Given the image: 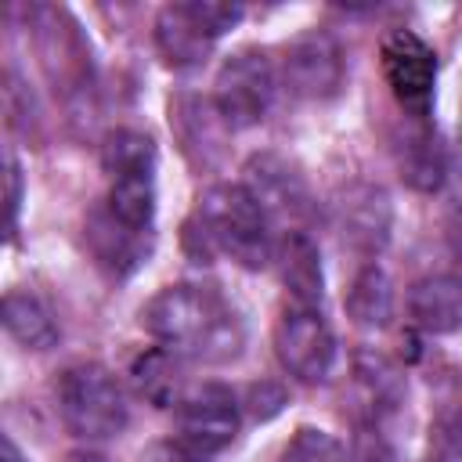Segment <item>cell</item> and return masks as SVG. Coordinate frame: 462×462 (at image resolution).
Here are the masks:
<instances>
[{"mask_svg": "<svg viewBox=\"0 0 462 462\" xmlns=\"http://www.w3.org/2000/svg\"><path fill=\"white\" fill-rule=\"evenodd\" d=\"M83 242H87L94 263L105 267L112 278L134 274V271L144 263L148 249H152V235H141V231L126 227L123 220H116L105 202H97V206L87 213Z\"/></svg>", "mask_w": 462, "mask_h": 462, "instance_id": "cell-15", "label": "cell"}, {"mask_svg": "<svg viewBox=\"0 0 462 462\" xmlns=\"http://www.w3.org/2000/svg\"><path fill=\"white\" fill-rule=\"evenodd\" d=\"M404 314L426 336L462 332V267L415 278L404 292Z\"/></svg>", "mask_w": 462, "mask_h": 462, "instance_id": "cell-14", "label": "cell"}, {"mask_svg": "<svg viewBox=\"0 0 462 462\" xmlns=\"http://www.w3.org/2000/svg\"><path fill=\"white\" fill-rule=\"evenodd\" d=\"M282 90V69L263 47H238L224 58L213 79V105L227 130H249L260 126Z\"/></svg>", "mask_w": 462, "mask_h": 462, "instance_id": "cell-5", "label": "cell"}, {"mask_svg": "<svg viewBox=\"0 0 462 462\" xmlns=\"http://www.w3.org/2000/svg\"><path fill=\"white\" fill-rule=\"evenodd\" d=\"M4 332L22 350H51L61 339V328H58L51 307L29 289L4 292Z\"/></svg>", "mask_w": 462, "mask_h": 462, "instance_id": "cell-18", "label": "cell"}, {"mask_svg": "<svg viewBox=\"0 0 462 462\" xmlns=\"http://www.w3.org/2000/svg\"><path fill=\"white\" fill-rule=\"evenodd\" d=\"M401 170H404L408 184L419 188V191H437L444 184V152H440L437 137L426 126H419V130H411L404 137V144H401Z\"/></svg>", "mask_w": 462, "mask_h": 462, "instance_id": "cell-21", "label": "cell"}, {"mask_svg": "<svg viewBox=\"0 0 462 462\" xmlns=\"http://www.w3.org/2000/svg\"><path fill=\"white\" fill-rule=\"evenodd\" d=\"M170 123L177 126L184 152H188V155L199 152L202 162L213 159V152L220 148L217 141H220V134L227 130V123L220 119L217 105H213V101H202V97H191V94L170 101Z\"/></svg>", "mask_w": 462, "mask_h": 462, "instance_id": "cell-19", "label": "cell"}, {"mask_svg": "<svg viewBox=\"0 0 462 462\" xmlns=\"http://www.w3.org/2000/svg\"><path fill=\"white\" fill-rule=\"evenodd\" d=\"M130 375H134L137 393L148 397V401L159 404V408H173V404L184 397L180 357L170 354V350H162V346H155V350H148L144 357H137L134 368H130Z\"/></svg>", "mask_w": 462, "mask_h": 462, "instance_id": "cell-20", "label": "cell"}, {"mask_svg": "<svg viewBox=\"0 0 462 462\" xmlns=\"http://www.w3.org/2000/svg\"><path fill=\"white\" fill-rule=\"evenodd\" d=\"M173 426L177 444L195 455H217L231 448V440L242 430V404L224 383H202L188 386L184 397L173 404Z\"/></svg>", "mask_w": 462, "mask_h": 462, "instance_id": "cell-9", "label": "cell"}, {"mask_svg": "<svg viewBox=\"0 0 462 462\" xmlns=\"http://www.w3.org/2000/svg\"><path fill=\"white\" fill-rule=\"evenodd\" d=\"M141 328L155 346L206 365H227L245 346V321L238 307L206 282L162 285L141 307Z\"/></svg>", "mask_w": 462, "mask_h": 462, "instance_id": "cell-1", "label": "cell"}, {"mask_svg": "<svg viewBox=\"0 0 462 462\" xmlns=\"http://www.w3.org/2000/svg\"><path fill=\"white\" fill-rule=\"evenodd\" d=\"M32 29H36V47L43 54V69L54 79V90L72 101H87L94 90L90 79V54L79 36V25L61 11V7H32Z\"/></svg>", "mask_w": 462, "mask_h": 462, "instance_id": "cell-10", "label": "cell"}, {"mask_svg": "<svg viewBox=\"0 0 462 462\" xmlns=\"http://www.w3.org/2000/svg\"><path fill=\"white\" fill-rule=\"evenodd\" d=\"M18 209H22V166L7 159V235L18 227Z\"/></svg>", "mask_w": 462, "mask_h": 462, "instance_id": "cell-24", "label": "cell"}, {"mask_svg": "<svg viewBox=\"0 0 462 462\" xmlns=\"http://www.w3.org/2000/svg\"><path fill=\"white\" fill-rule=\"evenodd\" d=\"M336 231L365 260H379L393 231V202L379 184H350L336 199Z\"/></svg>", "mask_w": 462, "mask_h": 462, "instance_id": "cell-13", "label": "cell"}, {"mask_svg": "<svg viewBox=\"0 0 462 462\" xmlns=\"http://www.w3.org/2000/svg\"><path fill=\"white\" fill-rule=\"evenodd\" d=\"M343 307L361 328H386L393 318V282L379 260H361L350 274Z\"/></svg>", "mask_w": 462, "mask_h": 462, "instance_id": "cell-17", "label": "cell"}, {"mask_svg": "<svg viewBox=\"0 0 462 462\" xmlns=\"http://www.w3.org/2000/svg\"><path fill=\"white\" fill-rule=\"evenodd\" d=\"M274 260L282 267V282L289 289V300L321 307V256L307 231H278Z\"/></svg>", "mask_w": 462, "mask_h": 462, "instance_id": "cell-16", "label": "cell"}, {"mask_svg": "<svg viewBox=\"0 0 462 462\" xmlns=\"http://www.w3.org/2000/svg\"><path fill=\"white\" fill-rule=\"evenodd\" d=\"M430 462H462V419L444 415L430 433Z\"/></svg>", "mask_w": 462, "mask_h": 462, "instance_id": "cell-23", "label": "cell"}, {"mask_svg": "<svg viewBox=\"0 0 462 462\" xmlns=\"http://www.w3.org/2000/svg\"><path fill=\"white\" fill-rule=\"evenodd\" d=\"M0 462H32V458H25L22 448H18L11 437H4V455H0Z\"/></svg>", "mask_w": 462, "mask_h": 462, "instance_id": "cell-27", "label": "cell"}, {"mask_svg": "<svg viewBox=\"0 0 462 462\" xmlns=\"http://www.w3.org/2000/svg\"><path fill=\"white\" fill-rule=\"evenodd\" d=\"M72 462H112V458H105V455H94V451H83V455H76Z\"/></svg>", "mask_w": 462, "mask_h": 462, "instance_id": "cell-28", "label": "cell"}, {"mask_svg": "<svg viewBox=\"0 0 462 462\" xmlns=\"http://www.w3.org/2000/svg\"><path fill=\"white\" fill-rule=\"evenodd\" d=\"M448 242H451V253L462 260V202L448 217Z\"/></svg>", "mask_w": 462, "mask_h": 462, "instance_id": "cell-25", "label": "cell"}, {"mask_svg": "<svg viewBox=\"0 0 462 462\" xmlns=\"http://www.w3.org/2000/svg\"><path fill=\"white\" fill-rule=\"evenodd\" d=\"M379 61H383V79H386L393 101L411 119H426L433 108V94H437L433 47L422 36H415L411 29H393L379 47Z\"/></svg>", "mask_w": 462, "mask_h": 462, "instance_id": "cell-11", "label": "cell"}, {"mask_svg": "<svg viewBox=\"0 0 462 462\" xmlns=\"http://www.w3.org/2000/svg\"><path fill=\"white\" fill-rule=\"evenodd\" d=\"M242 188L267 213L274 231H307L303 224L314 213V195L307 173L278 152H256L242 166Z\"/></svg>", "mask_w": 462, "mask_h": 462, "instance_id": "cell-8", "label": "cell"}, {"mask_svg": "<svg viewBox=\"0 0 462 462\" xmlns=\"http://www.w3.org/2000/svg\"><path fill=\"white\" fill-rule=\"evenodd\" d=\"M184 242L199 245L195 249L199 260L227 256L231 263H238L245 271H260L274 260L278 231L242 184L220 180L199 195V202L184 224Z\"/></svg>", "mask_w": 462, "mask_h": 462, "instance_id": "cell-2", "label": "cell"}, {"mask_svg": "<svg viewBox=\"0 0 462 462\" xmlns=\"http://www.w3.org/2000/svg\"><path fill=\"white\" fill-rule=\"evenodd\" d=\"M101 166L108 173L105 206L126 227L152 235L155 227V141L141 130L119 126L101 144Z\"/></svg>", "mask_w": 462, "mask_h": 462, "instance_id": "cell-4", "label": "cell"}, {"mask_svg": "<svg viewBox=\"0 0 462 462\" xmlns=\"http://www.w3.org/2000/svg\"><path fill=\"white\" fill-rule=\"evenodd\" d=\"M238 4L220 0H188V4H166L155 14V51L170 69H195L209 58L213 43L242 22Z\"/></svg>", "mask_w": 462, "mask_h": 462, "instance_id": "cell-6", "label": "cell"}, {"mask_svg": "<svg viewBox=\"0 0 462 462\" xmlns=\"http://www.w3.org/2000/svg\"><path fill=\"white\" fill-rule=\"evenodd\" d=\"M54 404L61 426L83 444H105L130 422V397L112 368L97 361H72L54 379Z\"/></svg>", "mask_w": 462, "mask_h": 462, "instance_id": "cell-3", "label": "cell"}, {"mask_svg": "<svg viewBox=\"0 0 462 462\" xmlns=\"http://www.w3.org/2000/svg\"><path fill=\"white\" fill-rule=\"evenodd\" d=\"M159 462H209V458H206V455H195V451H188V448L177 444V448H170Z\"/></svg>", "mask_w": 462, "mask_h": 462, "instance_id": "cell-26", "label": "cell"}, {"mask_svg": "<svg viewBox=\"0 0 462 462\" xmlns=\"http://www.w3.org/2000/svg\"><path fill=\"white\" fill-rule=\"evenodd\" d=\"M278 462H346V458H343V444L332 433L314 430V426H300L292 433V440L282 448Z\"/></svg>", "mask_w": 462, "mask_h": 462, "instance_id": "cell-22", "label": "cell"}, {"mask_svg": "<svg viewBox=\"0 0 462 462\" xmlns=\"http://www.w3.org/2000/svg\"><path fill=\"white\" fill-rule=\"evenodd\" d=\"M346 83V54L332 32L310 29L285 47L282 87L300 101H332Z\"/></svg>", "mask_w": 462, "mask_h": 462, "instance_id": "cell-12", "label": "cell"}, {"mask_svg": "<svg viewBox=\"0 0 462 462\" xmlns=\"http://www.w3.org/2000/svg\"><path fill=\"white\" fill-rule=\"evenodd\" d=\"M274 357L278 365L307 386H318L332 375L339 346H336V332L328 325V318L321 314V307L314 303H296L289 300L274 321Z\"/></svg>", "mask_w": 462, "mask_h": 462, "instance_id": "cell-7", "label": "cell"}]
</instances>
